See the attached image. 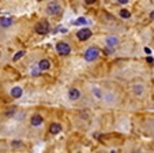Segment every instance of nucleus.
<instances>
[{
    "label": "nucleus",
    "mask_w": 154,
    "mask_h": 153,
    "mask_svg": "<svg viewBox=\"0 0 154 153\" xmlns=\"http://www.w3.org/2000/svg\"><path fill=\"white\" fill-rule=\"evenodd\" d=\"M100 56V49L97 46H90V48L86 49L85 52V60L86 62H94L97 60Z\"/></svg>",
    "instance_id": "nucleus-1"
},
{
    "label": "nucleus",
    "mask_w": 154,
    "mask_h": 153,
    "mask_svg": "<svg viewBox=\"0 0 154 153\" xmlns=\"http://www.w3.org/2000/svg\"><path fill=\"white\" fill-rule=\"evenodd\" d=\"M56 51H57V53L60 56H67V55H70V52H71V46L68 43L59 41V43L56 44Z\"/></svg>",
    "instance_id": "nucleus-2"
},
{
    "label": "nucleus",
    "mask_w": 154,
    "mask_h": 153,
    "mask_svg": "<svg viewBox=\"0 0 154 153\" xmlns=\"http://www.w3.org/2000/svg\"><path fill=\"white\" fill-rule=\"evenodd\" d=\"M47 12L49 15H59L61 12V6L57 2H51L47 6Z\"/></svg>",
    "instance_id": "nucleus-3"
},
{
    "label": "nucleus",
    "mask_w": 154,
    "mask_h": 153,
    "mask_svg": "<svg viewBox=\"0 0 154 153\" xmlns=\"http://www.w3.org/2000/svg\"><path fill=\"white\" fill-rule=\"evenodd\" d=\"M35 32L42 36L47 34V33L49 32V22H48V21H41V22H38L37 25H35Z\"/></svg>",
    "instance_id": "nucleus-4"
},
{
    "label": "nucleus",
    "mask_w": 154,
    "mask_h": 153,
    "mask_svg": "<svg viewBox=\"0 0 154 153\" xmlns=\"http://www.w3.org/2000/svg\"><path fill=\"white\" fill-rule=\"evenodd\" d=\"M91 34H93V33H91V30L89 29V27H83V29H81L76 33V38H78L79 41H86L91 37Z\"/></svg>",
    "instance_id": "nucleus-5"
},
{
    "label": "nucleus",
    "mask_w": 154,
    "mask_h": 153,
    "mask_svg": "<svg viewBox=\"0 0 154 153\" xmlns=\"http://www.w3.org/2000/svg\"><path fill=\"white\" fill-rule=\"evenodd\" d=\"M79 97H81V90H79V89H76V88H72V89L68 90V98H70L71 101L79 100Z\"/></svg>",
    "instance_id": "nucleus-6"
},
{
    "label": "nucleus",
    "mask_w": 154,
    "mask_h": 153,
    "mask_svg": "<svg viewBox=\"0 0 154 153\" xmlns=\"http://www.w3.org/2000/svg\"><path fill=\"white\" fill-rule=\"evenodd\" d=\"M42 122H44L42 116H41V115H38V113H35V115H33V116H32V119H30V123H32V126H34V127L41 126V124H42Z\"/></svg>",
    "instance_id": "nucleus-7"
},
{
    "label": "nucleus",
    "mask_w": 154,
    "mask_h": 153,
    "mask_svg": "<svg viewBox=\"0 0 154 153\" xmlns=\"http://www.w3.org/2000/svg\"><path fill=\"white\" fill-rule=\"evenodd\" d=\"M119 44V38L116 36H108L106 37V45L111 46V48H115V46Z\"/></svg>",
    "instance_id": "nucleus-8"
},
{
    "label": "nucleus",
    "mask_w": 154,
    "mask_h": 153,
    "mask_svg": "<svg viewBox=\"0 0 154 153\" xmlns=\"http://www.w3.org/2000/svg\"><path fill=\"white\" fill-rule=\"evenodd\" d=\"M10 93H11V96L14 98H19L20 96L23 94V89L20 86H15V88H12L11 90H10Z\"/></svg>",
    "instance_id": "nucleus-9"
},
{
    "label": "nucleus",
    "mask_w": 154,
    "mask_h": 153,
    "mask_svg": "<svg viewBox=\"0 0 154 153\" xmlns=\"http://www.w3.org/2000/svg\"><path fill=\"white\" fill-rule=\"evenodd\" d=\"M37 67L40 69V71H45V70L51 69V62L48 60V59H42V60H40Z\"/></svg>",
    "instance_id": "nucleus-10"
},
{
    "label": "nucleus",
    "mask_w": 154,
    "mask_h": 153,
    "mask_svg": "<svg viewBox=\"0 0 154 153\" xmlns=\"http://www.w3.org/2000/svg\"><path fill=\"white\" fill-rule=\"evenodd\" d=\"M61 131V126L59 123H52L49 126V133L51 134H59Z\"/></svg>",
    "instance_id": "nucleus-11"
},
{
    "label": "nucleus",
    "mask_w": 154,
    "mask_h": 153,
    "mask_svg": "<svg viewBox=\"0 0 154 153\" xmlns=\"http://www.w3.org/2000/svg\"><path fill=\"white\" fill-rule=\"evenodd\" d=\"M11 25H12L11 18H2V19H0V26L2 27H10Z\"/></svg>",
    "instance_id": "nucleus-12"
},
{
    "label": "nucleus",
    "mask_w": 154,
    "mask_h": 153,
    "mask_svg": "<svg viewBox=\"0 0 154 153\" xmlns=\"http://www.w3.org/2000/svg\"><path fill=\"white\" fill-rule=\"evenodd\" d=\"M132 89H134L135 94L140 96L143 93V89H145V88H143V85H134V88H132Z\"/></svg>",
    "instance_id": "nucleus-13"
},
{
    "label": "nucleus",
    "mask_w": 154,
    "mask_h": 153,
    "mask_svg": "<svg viewBox=\"0 0 154 153\" xmlns=\"http://www.w3.org/2000/svg\"><path fill=\"white\" fill-rule=\"evenodd\" d=\"M119 15H120L122 18H124V19H127V18H130V17H131V12L128 11V10H124V8H123V10H120Z\"/></svg>",
    "instance_id": "nucleus-14"
},
{
    "label": "nucleus",
    "mask_w": 154,
    "mask_h": 153,
    "mask_svg": "<svg viewBox=\"0 0 154 153\" xmlns=\"http://www.w3.org/2000/svg\"><path fill=\"white\" fill-rule=\"evenodd\" d=\"M86 23H87V19H86V18H83V17L78 18V19L75 21V25H76V26H82V25H86Z\"/></svg>",
    "instance_id": "nucleus-15"
},
{
    "label": "nucleus",
    "mask_w": 154,
    "mask_h": 153,
    "mask_svg": "<svg viewBox=\"0 0 154 153\" xmlns=\"http://www.w3.org/2000/svg\"><path fill=\"white\" fill-rule=\"evenodd\" d=\"M23 55H25V51H19V52H17V53H15V55H14V58H12V60H14V62H18V60H19V59L22 58V56H23Z\"/></svg>",
    "instance_id": "nucleus-16"
},
{
    "label": "nucleus",
    "mask_w": 154,
    "mask_h": 153,
    "mask_svg": "<svg viewBox=\"0 0 154 153\" xmlns=\"http://www.w3.org/2000/svg\"><path fill=\"white\" fill-rule=\"evenodd\" d=\"M93 93L96 97H98V98L102 97V93H101V89H100V88H93Z\"/></svg>",
    "instance_id": "nucleus-17"
},
{
    "label": "nucleus",
    "mask_w": 154,
    "mask_h": 153,
    "mask_svg": "<svg viewBox=\"0 0 154 153\" xmlns=\"http://www.w3.org/2000/svg\"><path fill=\"white\" fill-rule=\"evenodd\" d=\"M40 69H38V67H34V69L32 70V75L33 77H38V75H40Z\"/></svg>",
    "instance_id": "nucleus-18"
},
{
    "label": "nucleus",
    "mask_w": 154,
    "mask_h": 153,
    "mask_svg": "<svg viewBox=\"0 0 154 153\" xmlns=\"http://www.w3.org/2000/svg\"><path fill=\"white\" fill-rule=\"evenodd\" d=\"M11 145H12V148H20L22 146V142L20 141H12Z\"/></svg>",
    "instance_id": "nucleus-19"
},
{
    "label": "nucleus",
    "mask_w": 154,
    "mask_h": 153,
    "mask_svg": "<svg viewBox=\"0 0 154 153\" xmlns=\"http://www.w3.org/2000/svg\"><path fill=\"white\" fill-rule=\"evenodd\" d=\"M14 113H15V108H11V110H8V111H7V113H6V115H7V116H12V115H14Z\"/></svg>",
    "instance_id": "nucleus-20"
},
{
    "label": "nucleus",
    "mask_w": 154,
    "mask_h": 153,
    "mask_svg": "<svg viewBox=\"0 0 154 153\" xmlns=\"http://www.w3.org/2000/svg\"><path fill=\"white\" fill-rule=\"evenodd\" d=\"M146 60H147L149 63H153V62H154V59L151 58V56H147V58H146Z\"/></svg>",
    "instance_id": "nucleus-21"
},
{
    "label": "nucleus",
    "mask_w": 154,
    "mask_h": 153,
    "mask_svg": "<svg viewBox=\"0 0 154 153\" xmlns=\"http://www.w3.org/2000/svg\"><path fill=\"white\" fill-rule=\"evenodd\" d=\"M117 3H119V4H127V3H128V0H119Z\"/></svg>",
    "instance_id": "nucleus-22"
},
{
    "label": "nucleus",
    "mask_w": 154,
    "mask_h": 153,
    "mask_svg": "<svg viewBox=\"0 0 154 153\" xmlns=\"http://www.w3.org/2000/svg\"><path fill=\"white\" fill-rule=\"evenodd\" d=\"M85 3H86V4H93V3H96V2H94V0H86Z\"/></svg>",
    "instance_id": "nucleus-23"
},
{
    "label": "nucleus",
    "mask_w": 154,
    "mask_h": 153,
    "mask_svg": "<svg viewBox=\"0 0 154 153\" xmlns=\"http://www.w3.org/2000/svg\"><path fill=\"white\" fill-rule=\"evenodd\" d=\"M145 52H146V53H149V55H150V53H151L150 48H145Z\"/></svg>",
    "instance_id": "nucleus-24"
},
{
    "label": "nucleus",
    "mask_w": 154,
    "mask_h": 153,
    "mask_svg": "<svg viewBox=\"0 0 154 153\" xmlns=\"http://www.w3.org/2000/svg\"><path fill=\"white\" fill-rule=\"evenodd\" d=\"M150 18H151V19H154V11H151V14H150Z\"/></svg>",
    "instance_id": "nucleus-25"
},
{
    "label": "nucleus",
    "mask_w": 154,
    "mask_h": 153,
    "mask_svg": "<svg viewBox=\"0 0 154 153\" xmlns=\"http://www.w3.org/2000/svg\"><path fill=\"white\" fill-rule=\"evenodd\" d=\"M151 129H153V130H154V120L151 122Z\"/></svg>",
    "instance_id": "nucleus-26"
},
{
    "label": "nucleus",
    "mask_w": 154,
    "mask_h": 153,
    "mask_svg": "<svg viewBox=\"0 0 154 153\" xmlns=\"http://www.w3.org/2000/svg\"><path fill=\"white\" fill-rule=\"evenodd\" d=\"M111 153H116V152H115V150H112V152H111Z\"/></svg>",
    "instance_id": "nucleus-27"
}]
</instances>
